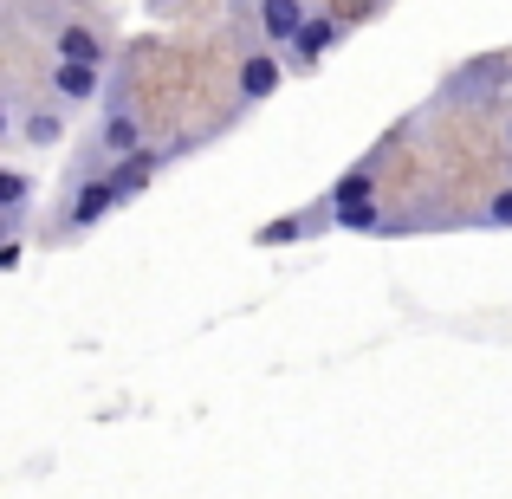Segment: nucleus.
Returning a JSON list of instances; mask_svg holds the SVG:
<instances>
[{
  "instance_id": "f03ea898",
  "label": "nucleus",
  "mask_w": 512,
  "mask_h": 499,
  "mask_svg": "<svg viewBox=\"0 0 512 499\" xmlns=\"http://www.w3.org/2000/svg\"><path fill=\"white\" fill-rule=\"evenodd\" d=\"M279 78H286V72H279L273 52H247V65H240V98H247V104H266L279 91Z\"/></svg>"
},
{
  "instance_id": "f8f14e48",
  "label": "nucleus",
  "mask_w": 512,
  "mask_h": 499,
  "mask_svg": "<svg viewBox=\"0 0 512 499\" xmlns=\"http://www.w3.org/2000/svg\"><path fill=\"white\" fill-rule=\"evenodd\" d=\"M487 227H512V188H500V195L487 201Z\"/></svg>"
},
{
  "instance_id": "9b49d317",
  "label": "nucleus",
  "mask_w": 512,
  "mask_h": 499,
  "mask_svg": "<svg viewBox=\"0 0 512 499\" xmlns=\"http://www.w3.org/2000/svg\"><path fill=\"white\" fill-rule=\"evenodd\" d=\"M26 195H33V182H26V175H13V169H0V208H20Z\"/></svg>"
},
{
  "instance_id": "4468645a",
  "label": "nucleus",
  "mask_w": 512,
  "mask_h": 499,
  "mask_svg": "<svg viewBox=\"0 0 512 499\" xmlns=\"http://www.w3.org/2000/svg\"><path fill=\"white\" fill-rule=\"evenodd\" d=\"M0 214H7V208H0ZM0 240H7V221H0Z\"/></svg>"
},
{
  "instance_id": "39448f33",
  "label": "nucleus",
  "mask_w": 512,
  "mask_h": 499,
  "mask_svg": "<svg viewBox=\"0 0 512 499\" xmlns=\"http://www.w3.org/2000/svg\"><path fill=\"white\" fill-rule=\"evenodd\" d=\"M117 201H124V195H117V182H111V175H104V182H85V188H78V201H72V227L104 221V214H111Z\"/></svg>"
},
{
  "instance_id": "f257e3e1",
  "label": "nucleus",
  "mask_w": 512,
  "mask_h": 499,
  "mask_svg": "<svg viewBox=\"0 0 512 499\" xmlns=\"http://www.w3.org/2000/svg\"><path fill=\"white\" fill-rule=\"evenodd\" d=\"M331 221L350 227V234H376L383 214H376V175L370 169H350L338 188H331Z\"/></svg>"
},
{
  "instance_id": "20e7f679",
  "label": "nucleus",
  "mask_w": 512,
  "mask_h": 499,
  "mask_svg": "<svg viewBox=\"0 0 512 499\" xmlns=\"http://www.w3.org/2000/svg\"><path fill=\"white\" fill-rule=\"evenodd\" d=\"M299 26H305V0H260V33L273 46H292Z\"/></svg>"
},
{
  "instance_id": "1a4fd4ad",
  "label": "nucleus",
  "mask_w": 512,
  "mask_h": 499,
  "mask_svg": "<svg viewBox=\"0 0 512 499\" xmlns=\"http://www.w3.org/2000/svg\"><path fill=\"white\" fill-rule=\"evenodd\" d=\"M59 59H91V65H104V39L91 33V26H65V33H59Z\"/></svg>"
},
{
  "instance_id": "7ed1b4c3",
  "label": "nucleus",
  "mask_w": 512,
  "mask_h": 499,
  "mask_svg": "<svg viewBox=\"0 0 512 499\" xmlns=\"http://www.w3.org/2000/svg\"><path fill=\"white\" fill-rule=\"evenodd\" d=\"M331 46H338V20H318V13H305V26L292 33V59H299V65H318Z\"/></svg>"
},
{
  "instance_id": "423d86ee",
  "label": "nucleus",
  "mask_w": 512,
  "mask_h": 499,
  "mask_svg": "<svg viewBox=\"0 0 512 499\" xmlns=\"http://www.w3.org/2000/svg\"><path fill=\"white\" fill-rule=\"evenodd\" d=\"M52 85H59L72 104H85V98H98V65L91 59H59V78H52Z\"/></svg>"
},
{
  "instance_id": "0eeeda50",
  "label": "nucleus",
  "mask_w": 512,
  "mask_h": 499,
  "mask_svg": "<svg viewBox=\"0 0 512 499\" xmlns=\"http://www.w3.org/2000/svg\"><path fill=\"white\" fill-rule=\"evenodd\" d=\"M150 175H156V156H143V150H130V156H117V169H111V182H117V195H143L150 188Z\"/></svg>"
},
{
  "instance_id": "6e6552de",
  "label": "nucleus",
  "mask_w": 512,
  "mask_h": 499,
  "mask_svg": "<svg viewBox=\"0 0 512 499\" xmlns=\"http://www.w3.org/2000/svg\"><path fill=\"white\" fill-rule=\"evenodd\" d=\"M104 150H111V156L143 150V130H137V117H130V111H111V117H104Z\"/></svg>"
},
{
  "instance_id": "9d476101",
  "label": "nucleus",
  "mask_w": 512,
  "mask_h": 499,
  "mask_svg": "<svg viewBox=\"0 0 512 499\" xmlns=\"http://www.w3.org/2000/svg\"><path fill=\"white\" fill-rule=\"evenodd\" d=\"M65 137V124L52 111H39V117H26V143H39V150H52V143Z\"/></svg>"
},
{
  "instance_id": "ddd939ff",
  "label": "nucleus",
  "mask_w": 512,
  "mask_h": 499,
  "mask_svg": "<svg viewBox=\"0 0 512 499\" xmlns=\"http://www.w3.org/2000/svg\"><path fill=\"white\" fill-rule=\"evenodd\" d=\"M0 137H7V111H0Z\"/></svg>"
}]
</instances>
